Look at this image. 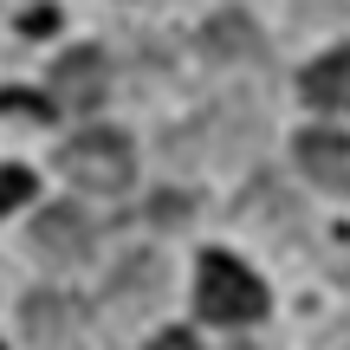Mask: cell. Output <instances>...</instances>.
Segmentation results:
<instances>
[{"mask_svg":"<svg viewBox=\"0 0 350 350\" xmlns=\"http://www.w3.org/2000/svg\"><path fill=\"white\" fill-rule=\"evenodd\" d=\"M26 195H33V175H26V169H0V214L20 208Z\"/></svg>","mask_w":350,"mask_h":350,"instance_id":"cell-9","label":"cell"},{"mask_svg":"<svg viewBox=\"0 0 350 350\" xmlns=\"http://www.w3.org/2000/svg\"><path fill=\"white\" fill-rule=\"evenodd\" d=\"M143 350H195V338H188V331H163V338H150Z\"/></svg>","mask_w":350,"mask_h":350,"instance_id":"cell-11","label":"cell"},{"mask_svg":"<svg viewBox=\"0 0 350 350\" xmlns=\"http://www.w3.org/2000/svg\"><path fill=\"white\" fill-rule=\"evenodd\" d=\"M85 247H91V221L65 201V208H46L33 221V253L46 266H72V260H85Z\"/></svg>","mask_w":350,"mask_h":350,"instance_id":"cell-5","label":"cell"},{"mask_svg":"<svg viewBox=\"0 0 350 350\" xmlns=\"http://www.w3.org/2000/svg\"><path fill=\"white\" fill-rule=\"evenodd\" d=\"M299 169L331 195H350V137L338 130H305L299 137Z\"/></svg>","mask_w":350,"mask_h":350,"instance_id":"cell-6","label":"cell"},{"mask_svg":"<svg viewBox=\"0 0 350 350\" xmlns=\"http://www.w3.org/2000/svg\"><path fill=\"white\" fill-rule=\"evenodd\" d=\"M104 91H111V59H104L98 46H78V52H65V59L52 65V98L72 104V111L104 104Z\"/></svg>","mask_w":350,"mask_h":350,"instance_id":"cell-4","label":"cell"},{"mask_svg":"<svg viewBox=\"0 0 350 350\" xmlns=\"http://www.w3.org/2000/svg\"><path fill=\"white\" fill-rule=\"evenodd\" d=\"M0 111H7V117H46V104H39V98H20V91H0Z\"/></svg>","mask_w":350,"mask_h":350,"instance_id":"cell-10","label":"cell"},{"mask_svg":"<svg viewBox=\"0 0 350 350\" xmlns=\"http://www.w3.org/2000/svg\"><path fill=\"white\" fill-rule=\"evenodd\" d=\"M59 169L72 175L78 188L117 195V188H130L137 156H130V137H124V130H85V137H72V143L59 150Z\"/></svg>","mask_w":350,"mask_h":350,"instance_id":"cell-2","label":"cell"},{"mask_svg":"<svg viewBox=\"0 0 350 350\" xmlns=\"http://www.w3.org/2000/svg\"><path fill=\"white\" fill-rule=\"evenodd\" d=\"M20 325H26V344L33 350H78L85 344V318L65 292H33L20 305Z\"/></svg>","mask_w":350,"mask_h":350,"instance_id":"cell-3","label":"cell"},{"mask_svg":"<svg viewBox=\"0 0 350 350\" xmlns=\"http://www.w3.org/2000/svg\"><path fill=\"white\" fill-rule=\"evenodd\" d=\"M195 305H201L208 325H253V318H266V286L234 260V253H201Z\"/></svg>","mask_w":350,"mask_h":350,"instance_id":"cell-1","label":"cell"},{"mask_svg":"<svg viewBox=\"0 0 350 350\" xmlns=\"http://www.w3.org/2000/svg\"><path fill=\"white\" fill-rule=\"evenodd\" d=\"M299 91H305V104H318V111H350V46L325 52L318 65H305Z\"/></svg>","mask_w":350,"mask_h":350,"instance_id":"cell-7","label":"cell"},{"mask_svg":"<svg viewBox=\"0 0 350 350\" xmlns=\"http://www.w3.org/2000/svg\"><path fill=\"white\" fill-rule=\"evenodd\" d=\"M208 52H214V59L260 52V39H253V20H247V13H221V20H208Z\"/></svg>","mask_w":350,"mask_h":350,"instance_id":"cell-8","label":"cell"}]
</instances>
